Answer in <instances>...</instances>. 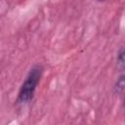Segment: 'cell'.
I'll list each match as a JSON object with an SVG mask.
<instances>
[{
	"label": "cell",
	"instance_id": "4",
	"mask_svg": "<svg viewBox=\"0 0 125 125\" xmlns=\"http://www.w3.org/2000/svg\"><path fill=\"white\" fill-rule=\"evenodd\" d=\"M97 1H99V2H104V1H106V0H97Z\"/></svg>",
	"mask_w": 125,
	"mask_h": 125
},
{
	"label": "cell",
	"instance_id": "1",
	"mask_svg": "<svg viewBox=\"0 0 125 125\" xmlns=\"http://www.w3.org/2000/svg\"><path fill=\"white\" fill-rule=\"evenodd\" d=\"M43 72L44 68L41 64H35L29 69L21 86L20 87L17 104H27L33 100L35 91L42 78Z\"/></svg>",
	"mask_w": 125,
	"mask_h": 125
},
{
	"label": "cell",
	"instance_id": "3",
	"mask_svg": "<svg viewBox=\"0 0 125 125\" xmlns=\"http://www.w3.org/2000/svg\"><path fill=\"white\" fill-rule=\"evenodd\" d=\"M116 62H117V66L120 68V70L123 72L124 66H125V51L124 47H121L119 51L117 52V57H116Z\"/></svg>",
	"mask_w": 125,
	"mask_h": 125
},
{
	"label": "cell",
	"instance_id": "2",
	"mask_svg": "<svg viewBox=\"0 0 125 125\" xmlns=\"http://www.w3.org/2000/svg\"><path fill=\"white\" fill-rule=\"evenodd\" d=\"M124 78H125L124 73H122L118 77V79H117V81H116V83L114 85V93L119 95V96H123V94H124V88H125Z\"/></svg>",
	"mask_w": 125,
	"mask_h": 125
}]
</instances>
